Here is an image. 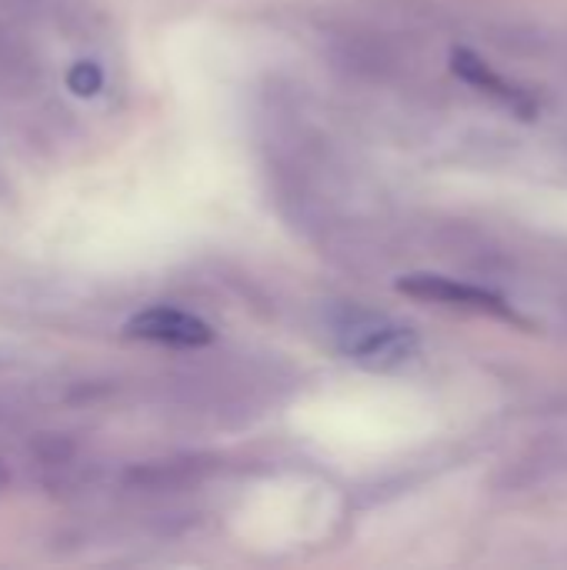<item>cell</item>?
<instances>
[{"mask_svg": "<svg viewBox=\"0 0 567 570\" xmlns=\"http://www.w3.org/2000/svg\"><path fill=\"white\" fill-rule=\"evenodd\" d=\"M331 337L351 364L371 374L401 371L421 351V341L408 324L368 307H338L331 317Z\"/></svg>", "mask_w": 567, "mask_h": 570, "instance_id": "1", "label": "cell"}, {"mask_svg": "<svg viewBox=\"0 0 567 570\" xmlns=\"http://www.w3.org/2000/svg\"><path fill=\"white\" fill-rule=\"evenodd\" d=\"M398 291L408 297H421V301H434V304H448V307H461V311H475V314H491L501 321H515L521 324V317L511 311V304H505V297H498L495 291L444 277V274H408L398 281Z\"/></svg>", "mask_w": 567, "mask_h": 570, "instance_id": "2", "label": "cell"}, {"mask_svg": "<svg viewBox=\"0 0 567 570\" xmlns=\"http://www.w3.org/2000/svg\"><path fill=\"white\" fill-rule=\"evenodd\" d=\"M127 334L137 341L150 344H167V347H204L214 341L211 324L201 317L177 311V307H147L127 321Z\"/></svg>", "mask_w": 567, "mask_h": 570, "instance_id": "3", "label": "cell"}, {"mask_svg": "<svg viewBox=\"0 0 567 570\" xmlns=\"http://www.w3.org/2000/svg\"><path fill=\"white\" fill-rule=\"evenodd\" d=\"M451 70L461 77V80H468L471 87H478V90H485V94H491V97H498L501 104H508L511 110H518L521 117H531L535 114V100L525 94V90H518L515 83H508L505 77H498L475 50H468V47H454L451 50Z\"/></svg>", "mask_w": 567, "mask_h": 570, "instance_id": "4", "label": "cell"}]
</instances>
